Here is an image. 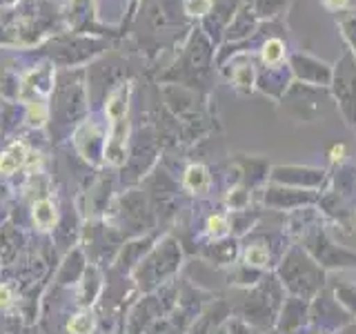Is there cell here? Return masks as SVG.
<instances>
[{"label":"cell","instance_id":"6da1fadb","mask_svg":"<svg viewBox=\"0 0 356 334\" xmlns=\"http://www.w3.org/2000/svg\"><path fill=\"white\" fill-rule=\"evenodd\" d=\"M107 118L111 122L109 141L105 145V161L111 165H122L127 156V134H129V85L116 89L107 100Z\"/></svg>","mask_w":356,"mask_h":334},{"label":"cell","instance_id":"7a4b0ae2","mask_svg":"<svg viewBox=\"0 0 356 334\" xmlns=\"http://www.w3.org/2000/svg\"><path fill=\"white\" fill-rule=\"evenodd\" d=\"M27 148L22 143H14V145H9V148L0 154V174H11V172H16L18 167L25 165L27 161Z\"/></svg>","mask_w":356,"mask_h":334},{"label":"cell","instance_id":"3957f363","mask_svg":"<svg viewBox=\"0 0 356 334\" xmlns=\"http://www.w3.org/2000/svg\"><path fill=\"white\" fill-rule=\"evenodd\" d=\"M33 223H36V225L42 228V230H47V228L54 225V223H56V209L51 205V200L42 198V200H38L36 205H33Z\"/></svg>","mask_w":356,"mask_h":334},{"label":"cell","instance_id":"277c9868","mask_svg":"<svg viewBox=\"0 0 356 334\" xmlns=\"http://www.w3.org/2000/svg\"><path fill=\"white\" fill-rule=\"evenodd\" d=\"M185 185L192 187V189H203L207 185V172H205V167H200V165L189 167L187 176H185Z\"/></svg>","mask_w":356,"mask_h":334},{"label":"cell","instance_id":"5b68a950","mask_svg":"<svg viewBox=\"0 0 356 334\" xmlns=\"http://www.w3.org/2000/svg\"><path fill=\"white\" fill-rule=\"evenodd\" d=\"M281 56H283V45H281V40H270V42L265 45V49H263L265 63H278V61H281Z\"/></svg>","mask_w":356,"mask_h":334},{"label":"cell","instance_id":"8992f818","mask_svg":"<svg viewBox=\"0 0 356 334\" xmlns=\"http://www.w3.org/2000/svg\"><path fill=\"white\" fill-rule=\"evenodd\" d=\"M92 330V317L87 315H78L70 321V332L72 334H89Z\"/></svg>","mask_w":356,"mask_h":334},{"label":"cell","instance_id":"52a82bcc","mask_svg":"<svg viewBox=\"0 0 356 334\" xmlns=\"http://www.w3.org/2000/svg\"><path fill=\"white\" fill-rule=\"evenodd\" d=\"M209 7H211L209 0H187V3H185L187 14H192V16H203V14H207Z\"/></svg>","mask_w":356,"mask_h":334},{"label":"cell","instance_id":"ba28073f","mask_svg":"<svg viewBox=\"0 0 356 334\" xmlns=\"http://www.w3.org/2000/svg\"><path fill=\"white\" fill-rule=\"evenodd\" d=\"M248 263H252V265H263L265 263V259H267V252L265 250H261V248H252L250 252H248Z\"/></svg>","mask_w":356,"mask_h":334},{"label":"cell","instance_id":"9c48e42d","mask_svg":"<svg viewBox=\"0 0 356 334\" xmlns=\"http://www.w3.org/2000/svg\"><path fill=\"white\" fill-rule=\"evenodd\" d=\"M11 303V289L7 285H0V308Z\"/></svg>","mask_w":356,"mask_h":334},{"label":"cell","instance_id":"30bf717a","mask_svg":"<svg viewBox=\"0 0 356 334\" xmlns=\"http://www.w3.org/2000/svg\"><path fill=\"white\" fill-rule=\"evenodd\" d=\"M345 3H348V0H325V5L332 7V9H339V7H343Z\"/></svg>","mask_w":356,"mask_h":334}]
</instances>
